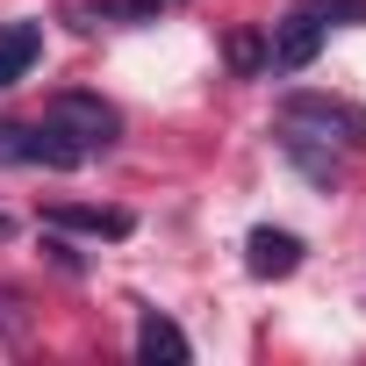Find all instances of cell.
<instances>
[{
	"instance_id": "obj_1",
	"label": "cell",
	"mask_w": 366,
	"mask_h": 366,
	"mask_svg": "<svg viewBox=\"0 0 366 366\" xmlns=\"http://www.w3.org/2000/svg\"><path fill=\"white\" fill-rule=\"evenodd\" d=\"M44 122H58V129H65V137H72L86 158H94V151H108V144L122 137V115H115L101 94H51Z\"/></svg>"
},
{
	"instance_id": "obj_2",
	"label": "cell",
	"mask_w": 366,
	"mask_h": 366,
	"mask_svg": "<svg viewBox=\"0 0 366 366\" xmlns=\"http://www.w3.org/2000/svg\"><path fill=\"white\" fill-rule=\"evenodd\" d=\"M280 129H302V137H316V144H366V115L359 108H345V101H323V94H295L287 108H280Z\"/></svg>"
},
{
	"instance_id": "obj_3",
	"label": "cell",
	"mask_w": 366,
	"mask_h": 366,
	"mask_svg": "<svg viewBox=\"0 0 366 366\" xmlns=\"http://www.w3.org/2000/svg\"><path fill=\"white\" fill-rule=\"evenodd\" d=\"M316 51H323V15H316V8L280 15V22H273V36H266V65H273V72H309V65H316Z\"/></svg>"
},
{
	"instance_id": "obj_4",
	"label": "cell",
	"mask_w": 366,
	"mask_h": 366,
	"mask_svg": "<svg viewBox=\"0 0 366 366\" xmlns=\"http://www.w3.org/2000/svg\"><path fill=\"white\" fill-rule=\"evenodd\" d=\"M244 266H252L259 280H287V273L302 266V237H295V230H273V223H259V230L244 237Z\"/></svg>"
},
{
	"instance_id": "obj_5",
	"label": "cell",
	"mask_w": 366,
	"mask_h": 366,
	"mask_svg": "<svg viewBox=\"0 0 366 366\" xmlns=\"http://www.w3.org/2000/svg\"><path fill=\"white\" fill-rule=\"evenodd\" d=\"M36 58H44V29L36 22H0V86L29 79Z\"/></svg>"
},
{
	"instance_id": "obj_6",
	"label": "cell",
	"mask_w": 366,
	"mask_h": 366,
	"mask_svg": "<svg viewBox=\"0 0 366 366\" xmlns=\"http://www.w3.org/2000/svg\"><path fill=\"white\" fill-rule=\"evenodd\" d=\"M137 359H172V366H187V359H194V345H187V330H179L172 316L144 309V323H137Z\"/></svg>"
},
{
	"instance_id": "obj_7",
	"label": "cell",
	"mask_w": 366,
	"mask_h": 366,
	"mask_svg": "<svg viewBox=\"0 0 366 366\" xmlns=\"http://www.w3.org/2000/svg\"><path fill=\"white\" fill-rule=\"evenodd\" d=\"M44 223H51V230H86V237H129V216H122V209H79V202H58Z\"/></svg>"
},
{
	"instance_id": "obj_8",
	"label": "cell",
	"mask_w": 366,
	"mask_h": 366,
	"mask_svg": "<svg viewBox=\"0 0 366 366\" xmlns=\"http://www.w3.org/2000/svg\"><path fill=\"white\" fill-rule=\"evenodd\" d=\"M280 151L316 179V187H337V172H345V165L330 158V144H316V137H302V129H280Z\"/></svg>"
},
{
	"instance_id": "obj_9",
	"label": "cell",
	"mask_w": 366,
	"mask_h": 366,
	"mask_svg": "<svg viewBox=\"0 0 366 366\" xmlns=\"http://www.w3.org/2000/svg\"><path fill=\"white\" fill-rule=\"evenodd\" d=\"M230 65H237V72H259V65H266V44H259L252 29H237V36H230Z\"/></svg>"
},
{
	"instance_id": "obj_10",
	"label": "cell",
	"mask_w": 366,
	"mask_h": 366,
	"mask_svg": "<svg viewBox=\"0 0 366 366\" xmlns=\"http://www.w3.org/2000/svg\"><path fill=\"white\" fill-rule=\"evenodd\" d=\"M22 144H29V129H15V122H0V165H22Z\"/></svg>"
},
{
	"instance_id": "obj_11",
	"label": "cell",
	"mask_w": 366,
	"mask_h": 366,
	"mask_svg": "<svg viewBox=\"0 0 366 366\" xmlns=\"http://www.w3.org/2000/svg\"><path fill=\"white\" fill-rule=\"evenodd\" d=\"M144 8H151V22H158V15H165V8H179V0H144Z\"/></svg>"
},
{
	"instance_id": "obj_12",
	"label": "cell",
	"mask_w": 366,
	"mask_h": 366,
	"mask_svg": "<svg viewBox=\"0 0 366 366\" xmlns=\"http://www.w3.org/2000/svg\"><path fill=\"white\" fill-rule=\"evenodd\" d=\"M8 237H15V223H8V216H0V244H8Z\"/></svg>"
}]
</instances>
